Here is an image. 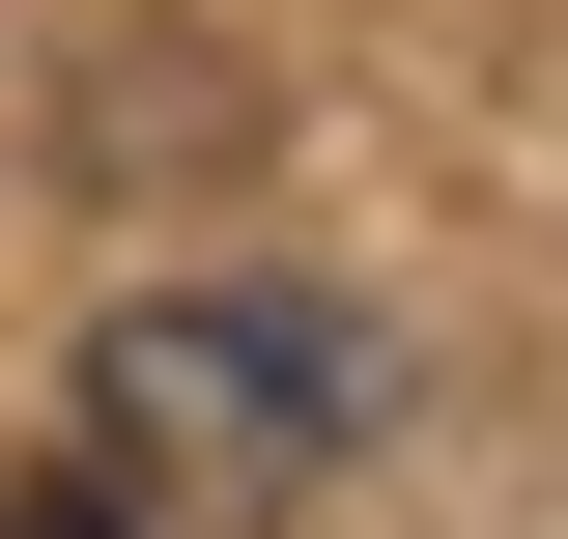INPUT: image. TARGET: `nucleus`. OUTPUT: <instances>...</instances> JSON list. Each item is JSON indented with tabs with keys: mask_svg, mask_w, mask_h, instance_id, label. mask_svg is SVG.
<instances>
[{
	"mask_svg": "<svg viewBox=\"0 0 568 539\" xmlns=\"http://www.w3.org/2000/svg\"><path fill=\"white\" fill-rule=\"evenodd\" d=\"M369 398H398V340L369 313H256V284L85 340V426H114L142 482H313V455H369Z\"/></svg>",
	"mask_w": 568,
	"mask_h": 539,
	"instance_id": "1",
	"label": "nucleus"
}]
</instances>
